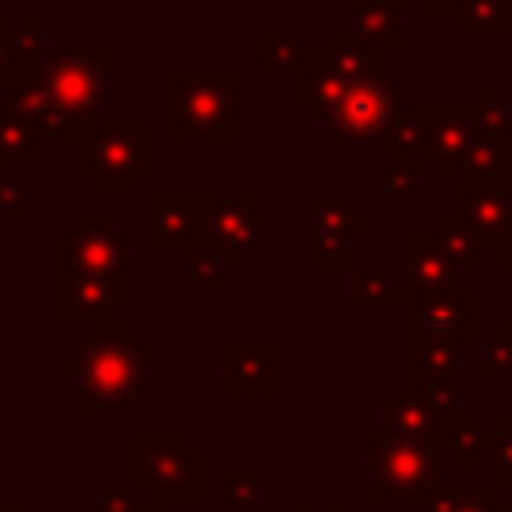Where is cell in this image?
Instances as JSON below:
<instances>
[{"mask_svg":"<svg viewBox=\"0 0 512 512\" xmlns=\"http://www.w3.org/2000/svg\"><path fill=\"white\" fill-rule=\"evenodd\" d=\"M56 372L76 380V412H124L132 408L152 380V344L136 340L128 320H104L72 352L60 356Z\"/></svg>","mask_w":512,"mask_h":512,"instance_id":"obj_2","label":"cell"},{"mask_svg":"<svg viewBox=\"0 0 512 512\" xmlns=\"http://www.w3.org/2000/svg\"><path fill=\"white\" fill-rule=\"evenodd\" d=\"M436 236H440V244H444L448 260L456 264V272H468V268H476V264H480V244H476V232L468 228V220H464L456 208L440 216Z\"/></svg>","mask_w":512,"mask_h":512,"instance_id":"obj_29","label":"cell"},{"mask_svg":"<svg viewBox=\"0 0 512 512\" xmlns=\"http://www.w3.org/2000/svg\"><path fill=\"white\" fill-rule=\"evenodd\" d=\"M296 56H300V44L288 32H276V28H260L256 32V60H260V68H288Z\"/></svg>","mask_w":512,"mask_h":512,"instance_id":"obj_35","label":"cell"},{"mask_svg":"<svg viewBox=\"0 0 512 512\" xmlns=\"http://www.w3.org/2000/svg\"><path fill=\"white\" fill-rule=\"evenodd\" d=\"M148 248L152 252H196L204 248V208L192 192L148 196Z\"/></svg>","mask_w":512,"mask_h":512,"instance_id":"obj_12","label":"cell"},{"mask_svg":"<svg viewBox=\"0 0 512 512\" xmlns=\"http://www.w3.org/2000/svg\"><path fill=\"white\" fill-rule=\"evenodd\" d=\"M440 448L432 440H408L396 432L368 436V504L384 508L392 500L424 504L440 484Z\"/></svg>","mask_w":512,"mask_h":512,"instance_id":"obj_6","label":"cell"},{"mask_svg":"<svg viewBox=\"0 0 512 512\" xmlns=\"http://www.w3.org/2000/svg\"><path fill=\"white\" fill-rule=\"evenodd\" d=\"M132 304V288L104 280V276H88V272H72L60 268V296H56V320L60 324H76V320H112L116 308Z\"/></svg>","mask_w":512,"mask_h":512,"instance_id":"obj_14","label":"cell"},{"mask_svg":"<svg viewBox=\"0 0 512 512\" xmlns=\"http://www.w3.org/2000/svg\"><path fill=\"white\" fill-rule=\"evenodd\" d=\"M184 280L196 284V288H220V284H224V264H220L208 248H196V252H188V272H184Z\"/></svg>","mask_w":512,"mask_h":512,"instance_id":"obj_38","label":"cell"},{"mask_svg":"<svg viewBox=\"0 0 512 512\" xmlns=\"http://www.w3.org/2000/svg\"><path fill=\"white\" fill-rule=\"evenodd\" d=\"M408 288L404 284H392L380 268H352L348 272V304L356 308H384V304H408Z\"/></svg>","mask_w":512,"mask_h":512,"instance_id":"obj_26","label":"cell"},{"mask_svg":"<svg viewBox=\"0 0 512 512\" xmlns=\"http://www.w3.org/2000/svg\"><path fill=\"white\" fill-rule=\"evenodd\" d=\"M40 32H44L40 12H24L16 20V28L0 16V84L4 88H16L36 68V60L44 56Z\"/></svg>","mask_w":512,"mask_h":512,"instance_id":"obj_19","label":"cell"},{"mask_svg":"<svg viewBox=\"0 0 512 512\" xmlns=\"http://www.w3.org/2000/svg\"><path fill=\"white\" fill-rule=\"evenodd\" d=\"M76 176L96 196H128L136 180L152 176V124L92 120L76 140Z\"/></svg>","mask_w":512,"mask_h":512,"instance_id":"obj_5","label":"cell"},{"mask_svg":"<svg viewBox=\"0 0 512 512\" xmlns=\"http://www.w3.org/2000/svg\"><path fill=\"white\" fill-rule=\"evenodd\" d=\"M116 56L108 48L44 52L36 68L12 88L8 104L36 128L40 140H80L108 100Z\"/></svg>","mask_w":512,"mask_h":512,"instance_id":"obj_1","label":"cell"},{"mask_svg":"<svg viewBox=\"0 0 512 512\" xmlns=\"http://www.w3.org/2000/svg\"><path fill=\"white\" fill-rule=\"evenodd\" d=\"M492 264H496L500 272H512V232L492 244Z\"/></svg>","mask_w":512,"mask_h":512,"instance_id":"obj_44","label":"cell"},{"mask_svg":"<svg viewBox=\"0 0 512 512\" xmlns=\"http://www.w3.org/2000/svg\"><path fill=\"white\" fill-rule=\"evenodd\" d=\"M456 196H460L456 212L476 232L480 252H492V244L512 232V180L456 176Z\"/></svg>","mask_w":512,"mask_h":512,"instance_id":"obj_13","label":"cell"},{"mask_svg":"<svg viewBox=\"0 0 512 512\" xmlns=\"http://www.w3.org/2000/svg\"><path fill=\"white\" fill-rule=\"evenodd\" d=\"M492 432H496V436H512V408L496 412V420H492Z\"/></svg>","mask_w":512,"mask_h":512,"instance_id":"obj_46","label":"cell"},{"mask_svg":"<svg viewBox=\"0 0 512 512\" xmlns=\"http://www.w3.org/2000/svg\"><path fill=\"white\" fill-rule=\"evenodd\" d=\"M452 284H460V272L448 260L440 236L428 228L404 232V288L408 292H436V288H452Z\"/></svg>","mask_w":512,"mask_h":512,"instance_id":"obj_15","label":"cell"},{"mask_svg":"<svg viewBox=\"0 0 512 512\" xmlns=\"http://www.w3.org/2000/svg\"><path fill=\"white\" fill-rule=\"evenodd\" d=\"M456 28L460 32H484V36H500L512 32V0H464L456 8Z\"/></svg>","mask_w":512,"mask_h":512,"instance_id":"obj_28","label":"cell"},{"mask_svg":"<svg viewBox=\"0 0 512 512\" xmlns=\"http://www.w3.org/2000/svg\"><path fill=\"white\" fill-rule=\"evenodd\" d=\"M0 512H24L20 504H0Z\"/></svg>","mask_w":512,"mask_h":512,"instance_id":"obj_49","label":"cell"},{"mask_svg":"<svg viewBox=\"0 0 512 512\" xmlns=\"http://www.w3.org/2000/svg\"><path fill=\"white\" fill-rule=\"evenodd\" d=\"M512 372V320H496L492 332L480 344V360H476V376L480 380H496Z\"/></svg>","mask_w":512,"mask_h":512,"instance_id":"obj_31","label":"cell"},{"mask_svg":"<svg viewBox=\"0 0 512 512\" xmlns=\"http://www.w3.org/2000/svg\"><path fill=\"white\" fill-rule=\"evenodd\" d=\"M204 208V248L224 264V272H236L256 248H260V196H200Z\"/></svg>","mask_w":512,"mask_h":512,"instance_id":"obj_10","label":"cell"},{"mask_svg":"<svg viewBox=\"0 0 512 512\" xmlns=\"http://www.w3.org/2000/svg\"><path fill=\"white\" fill-rule=\"evenodd\" d=\"M312 264H316L320 272L348 268V264H352V244H348V236L328 232V228H312Z\"/></svg>","mask_w":512,"mask_h":512,"instance_id":"obj_34","label":"cell"},{"mask_svg":"<svg viewBox=\"0 0 512 512\" xmlns=\"http://www.w3.org/2000/svg\"><path fill=\"white\" fill-rule=\"evenodd\" d=\"M96 512H148V500L132 484H100Z\"/></svg>","mask_w":512,"mask_h":512,"instance_id":"obj_37","label":"cell"},{"mask_svg":"<svg viewBox=\"0 0 512 512\" xmlns=\"http://www.w3.org/2000/svg\"><path fill=\"white\" fill-rule=\"evenodd\" d=\"M4 172H8V160H4V156H0V176H4Z\"/></svg>","mask_w":512,"mask_h":512,"instance_id":"obj_51","label":"cell"},{"mask_svg":"<svg viewBox=\"0 0 512 512\" xmlns=\"http://www.w3.org/2000/svg\"><path fill=\"white\" fill-rule=\"evenodd\" d=\"M128 476L160 508H200L208 500V456L184 432H136L128 440Z\"/></svg>","mask_w":512,"mask_h":512,"instance_id":"obj_4","label":"cell"},{"mask_svg":"<svg viewBox=\"0 0 512 512\" xmlns=\"http://www.w3.org/2000/svg\"><path fill=\"white\" fill-rule=\"evenodd\" d=\"M464 344L452 340H428V336H404V392H420L432 380H456L464 364Z\"/></svg>","mask_w":512,"mask_h":512,"instance_id":"obj_18","label":"cell"},{"mask_svg":"<svg viewBox=\"0 0 512 512\" xmlns=\"http://www.w3.org/2000/svg\"><path fill=\"white\" fill-rule=\"evenodd\" d=\"M508 116H512V104H508ZM504 144H508V152H512V124H508V136H504Z\"/></svg>","mask_w":512,"mask_h":512,"instance_id":"obj_48","label":"cell"},{"mask_svg":"<svg viewBox=\"0 0 512 512\" xmlns=\"http://www.w3.org/2000/svg\"><path fill=\"white\" fill-rule=\"evenodd\" d=\"M148 512H168V508H160V504H152V500H148Z\"/></svg>","mask_w":512,"mask_h":512,"instance_id":"obj_50","label":"cell"},{"mask_svg":"<svg viewBox=\"0 0 512 512\" xmlns=\"http://www.w3.org/2000/svg\"><path fill=\"white\" fill-rule=\"evenodd\" d=\"M488 456H492V480H496V488H512V436L488 432Z\"/></svg>","mask_w":512,"mask_h":512,"instance_id":"obj_40","label":"cell"},{"mask_svg":"<svg viewBox=\"0 0 512 512\" xmlns=\"http://www.w3.org/2000/svg\"><path fill=\"white\" fill-rule=\"evenodd\" d=\"M432 120H436V104L400 108V116H396L392 128L384 132V152H388V160H404V156L424 160V156H428V140H432Z\"/></svg>","mask_w":512,"mask_h":512,"instance_id":"obj_23","label":"cell"},{"mask_svg":"<svg viewBox=\"0 0 512 512\" xmlns=\"http://www.w3.org/2000/svg\"><path fill=\"white\" fill-rule=\"evenodd\" d=\"M312 228H328V232H340V236H364L372 232V216L348 200H316L312 204Z\"/></svg>","mask_w":512,"mask_h":512,"instance_id":"obj_30","label":"cell"},{"mask_svg":"<svg viewBox=\"0 0 512 512\" xmlns=\"http://www.w3.org/2000/svg\"><path fill=\"white\" fill-rule=\"evenodd\" d=\"M460 4H464V0H420V8H424L428 16H456Z\"/></svg>","mask_w":512,"mask_h":512,"instance_id":"obj_45","label":"cell"},{"mask_svg":"<svg viewBox=\"0 0 512 512\" xmlns=\"http://www.w3.org/2000/svg\"><path fill=\"white\" fill-rule=\"evenodd\" d=\"M472 136H476V128H472V104H448V108H436L432 140H428V156H436L444 180H448V176H460V160H464V148H468Z\"/></svg>","mask_w":512,"mask_h":512,"instance_id":"obj_20","label":"cell"},{"mask_svg":"<svg viewBox=\"0 0 512 512\" xmlns=\"http://www.w3.org/2000/svg\"><path fill=\"white\" fill-rule=\"evenodd\" d=\"M344 84H352V80H344L336 72V64L328 60L324 48H308V52L300 48V56L292 60V100L300 108H308L312 116L324 112L344 92Z\"/></svg>","mask_w":512,"mask_h":512,"instance_id":"obj_17","label":"cell"},{"mask_svg":"<svg viewBox=\"0 0 512 512\" xmlns=\"http://www.w3.org/2000/svg\"><path fill=\"white\" fill-rule=\"evenodd\" d=\"M408 12V0H348V32L360 36L372 48L404 52L408 36L400 28V16Z\"/></svg>","mask_w":512,"mask_h":512,"instance_id":"obj_16","label":"cell"},{"mask_svg":"<svg viewBox=\"0 0 512 512\" xmlns=\"http://www.w3.org/2000/svg\"><path fill=\"white\" fill-rule=\"evenodd\" d=\"M292 512H352V508L348 504H324V508L320 504H296Z\"/></svg>","mask_w":512,"mask_h":512,"instance_id":"obj_47","label":"cell"},{"mask_svg":"<svg viewBox=\"0 0 512 512\" xmlns=\"http://www.w3.org/2000/svg\"><path fill=\"white\" fill-rule=\"evenodd\" d=\"M0 212H4V216L24 212V188H20L16 180H8V176H0Z\"/></svg>","mask_w":512,"mask_h":512,"instance_id":"obj_43","label":"cell"},{"mask_svg":"<svg viewBox=\"0 0 512 512\" xmlns=\"http://www.w3.org/2000/svg\"><path fill=\"white\" fill-rule=\"evenodd\" d=\"M460 500H464V488L456 484H436V492L420 504L424 512H460Z\"/></svg>","mask_w":512,"mask_h":512,"instance_id":"obj_42","label":"cell"},{"mask_svg":"<svg viewBox=\"0 0 512 512\" xmlns=\"http://www.w3.org/2000/svg\"><path fill=\"white\" fill-rule=\"evenodd\" d=\"M416 396L428 404V412H432L436 420L460 408V388H456V380H432V384H424Z\"/></svg>","mask_w":512,"mask_h":512,"instance_id":"obj_39","label":"cell"},{"mask_svg":"<svg viewBox=\"0 0 512 512\" xmlns=\"http://www.w3.org/2000/svg\"><path fill=\"white\" fill-rule=\"evenodd\" d=\"M328 60L336 64V72L344 80H368V76H388V52L364 44L360 36H352L348 28L328 32Z\"/></svg>","mask_w":512,"mask_h":512,"instance_id":"obj_22","label":"cell"},{"mask_svg":"<svg viewBox=\"0 0 512 512\" xmlns=\"http://www.w3.org/2000/svg\"><path fill=\"white\" fill-rule=\"evenodd\" d=\"M0 156L4 160H40L44 156V140L12 104H0Z\"/></svg>","mask_w":512,"mask_h":512,"instance_id":"obj_27","label":"cell"},{"mask_svg":"<svg viewBox=\"0 0 512 512\" xmlns=\"http://www.w3.org/2000/svg\"><path fill=\"white\" fill-rule=\"evenodd\" d=\"M404 336H428V340H452V344L476 340L480 336V292L468 284L412 292L404 304Z\"/></svg>","mask_w":512,"mask_h":512,"instance_id":"obj_9","label":"cell"},{"mask_svg":"<svg viewBox=\"0 0 512 512\" xmlns=\"http://www.w3.org/2000/svg\"><path fill=\"white\" fill-rule=\"evenodd\" d=\"M400 88L388 76H368V80H352L344 84V92L316 112L312 120L324 124L332 132V140H384V132L392 128V120L400 116Z\"/></svg>","mask_w":512,"mask_h":512,"instance_id":"obj_8","label":"cell"},{"mask_svg":"<svg viewBox=\"0 0 512 512\" xmlns=\"http://www.w3.org/2000/svg\"><path fill=\"white\" fill-rule=\"evenodd\" d=\"M508 124H512V116H508V104H500V88L496 84H480L476 88V104H472V128H476V136L504 140L508 136Z\"/></svg>","mask_w":512,"mask_h":512,"instance_id":"obj_32","label":"cell"},{"mask_svg":"<svg viewBox=\"0 0 512 512\" xmlns=\"http://www.w3.org/2000/svg\"><path fill=\"white\" fill-rule=\"evenodd\" d=\"M168 140L236 144L244 136V72L240 68H172L168 72Z\"/></svg>","mask_w":512,"mask_h":512,"instance_id":"obj_3","label":"cell"},{"mask_svg":"<svg viewBox=\"0 0 512 512\" xmlns=\"http://www.w3.org/2000/svg\"><path fill=\"white\" fill-rule=\"evenodd\" d=\"M384 416H388V432L408 436V440H432L436 444V416L428 412V404L416 392H396L384 400Z\"/></svg>","mask_w":512,"mask_h":512,"instance_id":"obj_24","label":"cell"},{"mask_svg":"<svg viewBox=\"0 0 512 512\" xmlns=\"http://www.w3.org/2000/svg\"><path fill=\"white\" fill-rule=\"evenodd\" d=\"M436 448H440V456L448 452L456 460V468L472 472L480 464V456H488V432H480V420L472 412L456 408L436 420Z\"/></svg>","mask_w":512,"mask_h":512,"instance_id":"obj_21","label":"cell"},{"mask_svg":"<svg viewBox=\"0 0 512 512\" xmlns=\"http://www.w3.org/2000/svg\"><path fill=\"white\" fill-rule=\"evenodd\" d=\"M280 344L276 340H224L220 344V392L224 396H276Z\"/></svg>","mask_w":512,"mask_h":512,"instance_id":"obj_11","label":"cell"},{"mask_svg":"<svg viewBox=\"0 0 512 512\" xmlns=\"http://www.w3.org/2000/svg\"><path fill=\"white\" fill-rule=\"evenodd\" d=\"M420 180H424V160H416V156H404V160H388L384 164V188L392 196H400V200L416 196L420 192Z\"/></svg>","mask_w":512,"mask_h":512,"instance_id":"obj_36","label":"cell"},{"mask_svg":"<svg viewBox=\"0 0 512 512\" xmlns=\"http://www.w3.org/2000/svg\"><path fill=\"white\" fill-rule=\"evenodd\" d=\"M60 268L104 276L132 288V232H124L112 212H84L68 232L56 236Z\"/></svg>","mask_w":512,"mask_h":512,"instance_id":"obj_7","label":"cell"},{"mask_svg":"<svg viewBox=\"0 0 512 512\" xmlns=\"http://www.w3.org/2000/svg\"><path fill=\"white\" fill-rule=\"evenodd\" d=\"M260 468H224L220 472V500L228 508H252L260 500Z\"/></svg>","mask_w":512,"mask_h":512,"instance_id":"obj_33","label":"cell"},{"mask_svg":"<svg viewBox=\"0 0 512 512\" xmlns=\"http://www.w3.org/2000/svg\"><path fill=\"white\" fill-rule=\"evenodd\" d=\"M460 512H512V504H500L496 484H484V488H468L464 492Z\"/></svg>","mask_w":512,"mask_h":512,"instance_id":"obj_41","label":"cell"},{"mask_svg":"<svg viewBox=\"0 0 512 512\" xmlns=\"http://www.w3.org/2000/svg\"><path fill=\"white\" fill-rule=\"evenodd\" d=\"M460 176L476 180H512V152L496 136H472L460 160Z\"/></svg>","mask_w":512,"mask_h":512,"instance_id":"obj_25","label":"cell"}]
</instances>
